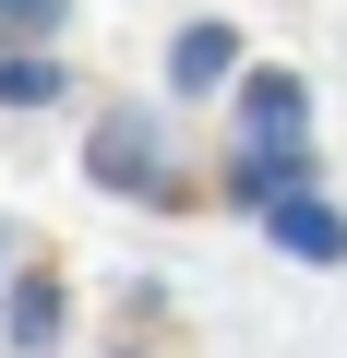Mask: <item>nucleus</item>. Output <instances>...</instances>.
Masks as SVG:
<instances>
[{
  "mask_svg": "<svg viewBox=\"0 0 347 358\" xmlns=\"http://www.w3.org/2000/svg\"><path fill=\"white\" fill-rule=\"evenodd\" d=\"M228 192H240L252 215L299 203V192H311V143H240V167H228Z\"/></svg>",
  "mask_w": 347,
  "mask_h": 358,
  "instance_id": "2",
  "label": "nucleus"
},
{
  "mask_svg": "<svg viewBox=\"0 0 347 358\" xmlns=\"http://www.w3.org/2000/svg\"><path fill=\"white\" fill-rule=\"evenodd\" d=\"M60 13H72V0H0V60H13V48H48Z\"/></svg>",
  "mask_w": 347,
  "mask_h": 358,
  "instance_id": "8",
  "label": "nucleus"
},
{
  "mask_svg": "<svg viewBox=\"0 0 347 358\" xmlns=\"http://www.w3.org/2000/svg\"><path fill=\"white\" fill-rule=\"evenodd\" d=\"M84 167H96V192H120V203H168V131H156V108H96Z\"/></svg>",
  "mask_w": 347,
  "mask_h": 358,
  "instance_id": "1",
  "label": "nucleus"
},
{
  "mask_svg": "<svg viewBox=\"0 0 347 358\" xmlns=\"http://www.w3.org/2000/svg\"><path fill=\"white\" fill-rule=\"evenodd\" d=\"M240 143H311V96H299V72H264V60H252V96H240Z\"/></svg>",
  "mask_w": 347,
  "mask_h": 358,
  "instance_id": "3",
  "label": "nucleus"
},
{
  "mask_svg": "<svg viewBox=\"0 0 347 358\" xmlns=\"http://www.w3.org/2000/svg\"><path fill=\"white\" fill-rule=\"evenodd\" d=\"M240 72V24H180V48H168V84L180 96H216Z\"/></svg>",
  "mask_w": 347,
  "mask_h": 358,
  "instance_id": "5",
  "label": "nucleus"
},
{
  "mask_svg": "<svg viewBox=\"0 0 347 358\" xmlns=\"http://www.w3.org/2000/svg\"><path fill=\"white\" fill-rule=\"evenodd\" d=\"M60 96V60L48 48H13V60H0V108H48Z\"/></svg>",
  "mask_w": 347,
  "mask_h": 358,
  "instance_id": "7",
  "label": "nucleus"
},
{
  "mask_svg": "<svg viewBox=\"0 0 347 358\" xmlns=\"http://www.w3.org/2000/svg\"><path fill=\"white\" fill-rule=\"evenodd\" d=\"M60 322H72L60 275H48V263H25V275H13V346H25V358H48V346H60Z\"/></svg>",
  "mask_w": 347,
  "mask_h": 358,
  "instance_id": "6",
  "label": "nucleus"
},
{
  "mask_svg": "<svg viewBox=\"0 0 347 358\" xmlns=\"http://www.w3.org/2000/svg\"><path fill=\"white\" fill-rule=\"evenodd\" d=\"M264 239H275L287 263H347V215H335L323 192H299V203H275V215H264Z\"/></svg>",
  "mask_w": 347,
  "mask_h": 358,
  "instance_id": "4",
  "label": "nucleus"
},
{
  "mask_svg": "<svg viewBox=\"0 0 347 358\" xmlns=\"http://www.w3.org/2000/svg\"><path fill=\"white\" fill-rule=\"evenodd\" d=\"M0 275H13V227H0Z\"/></svg>",
  "mask_w": 347,
  "mask_h": 358,
  "instance_id": "9",
  "label": "nucleus"
}]
</instances>
